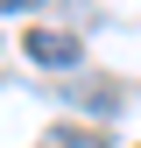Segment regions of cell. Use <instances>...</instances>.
<instances>
[{
  "mask_svg": "<svg viewBox=\"0 0 141 148\" xmlns=\"http://www.w3.org/2000/svg\"><path fill=\"white\" fill-rule=\"evenodd\" d=\"M28 57L42 64V71H78V35H64V28H28Z\"/></svg>",
  "mask_w": 141,
  "mask_h": 148,
  "instance_id": "6da1fadb",
  "label": "cell"
},
{
  "mask_svg": "<svg viewBox=\"0 0 141 148\" xmlns=\"http://www.w3.org/2000/svg\"><path fill=\"white\" fill-rule=\"evenodd\" d=\"M21 7H42V0H0V14H21Z\"/></svg>",
  "mask_w": 141,
  "mask_h": 148,
  "instance_id": "7a4b0ae2",
  "label": "cell"
}]
</instances>
